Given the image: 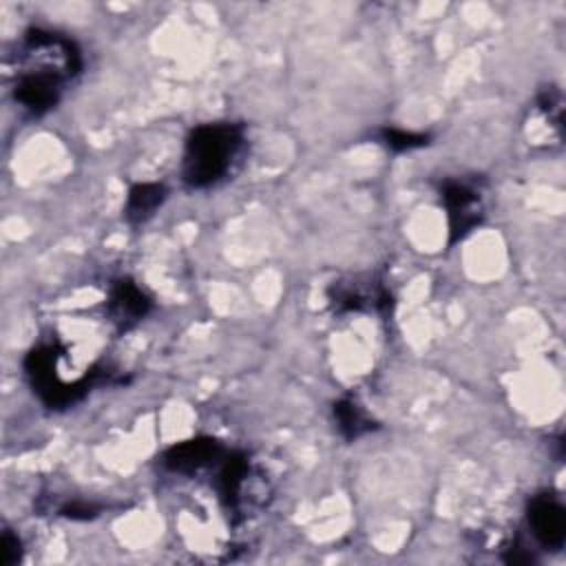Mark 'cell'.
Masks as SVG:
<instances>
[{"label": "cell", "instance_id": "6da1fadb", "mask_svg": "<svg viewBox=\"0 0 566 566\" xmlns=\"http://www.w3.org/2000/svg\"><path fill=\"white\" fill-rule=\"evenodd\" d=\"M243 126L237 122L199 124L186 137L181 177L190 188H208L228 175L243 146Z\"/></svg>", "mask_w": 566, "mask_h": 566}, {"label": "cell", "instance_id": "7a4b0ae2", "mask_svg": "<svg viewBox=\"0 0 566 566\" xmlns=\"http://www.w3.org/2000/svg\"><path fill=\"white\" fill-rule=\"evenodd\" d=\"M62 352L64 349L60 347V343H40L24 356V371L31 387L38 394V398L51 409H66L80 402L93 387L113 380L111 369L93 367L82 378L64 382L55 369Z\"/></svg>", "mask_w": 566, "mask_h": 566}, {"label": "cell", "instance_id": "3957f363", "mask_svg": "<svg viewBox=\"0 0 566 566\" xmlns=\"http://www.w3.org/2000/svg\"><path fill=\"white\" fill-rule=\"evenodd\" d=\"M440 199L447 210L449 245L462 241L473 228L482 223L484 206L480 188L464 179H444L440 186Z\"/></svg>", "mask_w": 566, "mask_h": 566}, {"label": "cell", "instance_id": "277c9868", "mask_svg": "<svg viewBox=\"0 0 566 566\" xmlns=\"http://www.w3.org/2000/svg\"><path fill=\"white\" fill-rule=\"evenodd\" d=\"M327 298H329V305L334 307V312H338V314L376 310L387 316L391 312V303H394V296L385 287V283L374 281V279H367V281L349 279V281H338V283L334 281L327 290Z\"/></svg>", "mask_w": 566, "mask_h": 566}, {"label": "cell", "instance_id": "5b68a950", "mask_svg": "<svg viewBox=\"0 0 566 566\" xmlns=\"http://www.w3.org/2000/svg\"><path fill=\"white\" fill-rule=\"evenodd\" d=\"M526 520L533 537L544 548H562L566 542V509L557 495L544 491L528 500Z\"/></svg>", "mask_w": 566, "mask_h": 566}, {"label": "cell", "instance_id": "8992f818", "mask_svg": "<svg viewBox=\"0 0 566 566\" xmlns=\"http://www.w3.org/2000/svg\"><path fill=\"white\" fill-rule=\"evenodd\" d=\"M148 312H150V298L133 279L124 276L111 285L106 314L119 334L133 329Z\"/></svg>", "mask_w": 566, "mask_h": 566}, {"label": "cell", "instance_id": "52a82bcc", "mask_svg": "<svg viewBox=\"0 0 566 566\" xmlns=\"http://www.w3.org/2000/svg\"><path fill=\"white\" fill-rule=\"evenodd\" d=\"M226 458V447L217 438H192L172 444L161 455V464L172 473H195Z\"/></svg>", "mask_w": 566, "mask_h": 566}, {"label": "cell", "instance_id": "ba28073f", "mask_svg": "<svg viewBox=\"0 0 566 566\" xmlns=\"http://www.w3.org/2000/svg\"><path fill=\"white\" fill-rule=\"evenodd\" d=\"M166 197H168V188L157 181H142L130 186L126 206H124L126 221L130 226L146 223L157 212V208L166 201Z\"/></svg>", "mask_w": 566, "mask_h": 566}, {"label": "cell", "instance_id": "9c48e42d", "mask_svg": "<svg viewBox=\"0 0 566 566\" xmlns=\"http://www.w3.org/2000/svg\"><path fill=\"white\" fill-rule=\"evenodd\" d=\"M250 464H248V455L241 451L234 453H226L219 478H217V489L221 495V502L226 504V509L237 511L239 509V500H241V491L248 478Z\"/></svg>", "mask_w": 566, "mask_h": 566}, {"label": "cell", "instance_id": "30bf717a", "mask_svg": "<svg viewBox=\"0 0 566 566\" xmlns=\"http://www.w3.org/2000/svg\"><path fill=\"white\" fill-rule=\"evenodd\" d=\"M334 420L338 424V431L345 440H358L360 436L376 429L374 420L365 413V409L349 396L338 398L334 402Z\"/></svg>", "mask_w": 566, "mask_h": 566}, {"label": "cell", "instance_id": "8fae6325", "mask_svg": "<svg viewBox=\"0 0 566 566\" xmlns=\"http://www.w3.org/2000/svg\"><path fill=\"white\" fill-rule=\"evenodd\" d=\"M378 139L394 153H407L413 148H422L429 144V135L424 133H411V130H400V128H380Z\"/></svg>", "mask_w": 566, "mask_h": 566}, {"label": "cell", "instance_id": "7c38bea8", "mask_svg": "<svg viewBox=\"0 0 566 566\" xmlns=\"http://www.w3.org/2000/svg\"><path fill=\"white\" fill-rule=\"evenodd\" d=\"M537 106L542 108V113L548 117V122H551V124L559 130V135H562V113H564L562 93H559L555 86L542 88L539 95H537Z\"/></svg>", "mask_w": 566, "mask_h": 566}, {"label": "cell", "instance_id": "4fadbf2b", "mask_svg": "<svg viewBox=\"0 0 566 566\" xmlns=\"http://www.w3.org/2000/svg\"><path fill=\"white\" fill-rule=\"evenodd\" d=\"M22 544H20V537L18 535H13L9 528L2 533V539H0V553H2V557H0V564L2 566H13L18 559H20V555H22Z\"/></svg>", "mask_w": 566, "mask_h": 566}, {"label": "cell", "instance_id": "5bb4252c", "mask_svg": "<svg viewBox=\"0 0 566 566\" xmlns=\"http://www.w3.org/2000/svg\"><path fill=\"white\" fill-rule=\"evenodd\" d=\"M95 511H97V509L91 506V504L73 502V504H69V506L62 509V515H66V517H71V520H88V517L95 515Z\"/></svg>", "mask_w": 566, "mask_h": 566}]
</instances>
